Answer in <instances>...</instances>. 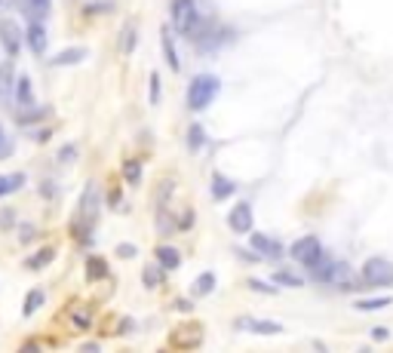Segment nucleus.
Masks as SVG:
<instances>
[{"instance_id": "f257e3e1", "label": "nucleus", "mask_w": 393, "mask_h": 353, "mask_svg": "<svg viewBox=\"0 0 393 353\" xmlns=\"http://www.w3.org/2000/svg\"><path fill=\"white\" fill-rule=\"evenodd\" d=\"M218 89H221V83L215 80L212 74L194 77V80H191V87H188V107H191V111H203V107H209L212 98L218 96Z\"/></svg>"}, {"instance_id": "f03ea898", "label": "nucleus", "mask_w": 393, "mask_h": 353, "mask_svg": "<svg viewBox=\"0 0 393 353\" xmlns=\"http://www.w3.org/2000/svg\"><path fill=\"white\" fill-rule=\"evenodd\" d=\"M172 25L181 31V34L194 37L200 34V19H197V3L194 0H175L172 3Z\"/></svg>"}, {"instance_id": "7ed1b4c3", "label": "nucleus", "mask_w": 393, "mask_h": 353, "mask_svg": "<svg viewBox=\"0 0 393 353\" xmlns=\"http://www.w3.org/2000/svg\"><path fill=\"white\" fill-rule=\"evenodd\" d=\"M363 276L372 286H390L393 283V264L387 258H369L363 267Z\"/></svg>"}, {"instance_id": "20e7f679", "label": "nucleus", "mask_w": 393, "mask_h": 353, "mask_svg": "<svg viewBox=\"0 0 393 353\" xmlns=\"http://www.w3.org/2000/svg\"><path fill=\"white\" fill-rule=\"evenodd\" d=\"M22 40H25V34H22V28L15 25L13 19H0V46H3L6 52L15 59L22 50Z\"/></svg>"}, {"instance_id": "39448f33", "label": "nucleus", "mask_w": 393, "mask_h": 353, "mask_svg": "<svg viewBox=\"0 0 393 353\" xmlns=\"http://www.w3.org/2000/svg\"><path fill=\"white\" fill-rule=\"evenodd\" d=\"M322 255V246L317 236H302V240L292 243V258L302 261V264H313Z\"/></svg>"}, {"instance_id": "423d86ee", "label": "nucleus", "mask_w": 393, "mask_h": 353, "mask_svg": "<svg viewBox=\"0 0 393 353\" xmlns=\"http://www.w3.org/2000/svg\"><path fill=\"white\" fill-rule=\"evenodd\" d=\"M96 218H98V184L89 181L87 190H83V197H80V221H87V225L92 227Z\"/></svg>"}, {"instance_id": "0eeeda50", "label": "nucleus", "mask_w": 393, "mask_h": 353, "mask_svg": "<svg viewBox=\"0 0 393 353\" xmlns=\"http://www.w3.org/2000/svg\"><path fill=\"white\" fill-rule=\"evenodd\" d=\"M228 225L234 234H246V230H252V206L249 203H240L234 206V212H230Z\"/></svg>"}, {"instance_id": "6e6552de", "label": "nucleus", "mask_w": 393, "mask_h": 353, "mask_svg": "<svg viewBox=\"0 0 393 353\" xmlns=\"http://www.w3.org/2000/svg\"><path fill=\"white\" fill-rule=\"evenodd\" d=\"M13 87H15V65L13 61H3L0 65V105H10Z\"/></svg>"}, {"instance_id": "1a4fd4ad", "label": "nucleus", "mask_w": 393, "mask_h": 353, "mask_svg": "<svg viewBox=\"0 0 393 353\" xmlns=\"http://www.w3.org/2000/svg\"><path fill=\"white\" fill-rule=\"evenodd\" d=\"M25 37H28L31 52H34V56H43V52H46V31H43V25H40V19H31Z\"/></svg>"}, {"instance_id": "9d476101", "label": "nucleus", "mask_w": 393, "mask_h": 353, "mask_svg": "<svg viewBox=\"0 0 393 353\" xmlns=\"http://www.w3.org/2000/svg\"><path fill=\"white\" fill-rule=\"evenodd\" d=\"M15 98H13V102H15V111H25V107H34V105H31V80H28V77H15Z\"/></svg>"}, {"instance_id": "9b49d317", "label": "nucleus", "mask_w": 393, "mask_h": 353, "mask_svg": "<svg viewBox=\"0 0 393 353\" xmlns=\"http://www.w3.org/2000/svg\"><path fill=\"white\" fill-rule=\"evenodd\" d=\"M252 246H255L265 258H280V252H283V246L276 240H271V236H265V234H252Z\"/></svg>"}, {"instance_id": "f8f14e48", "label": "nucleus", "mask_w": 393, "mask_h": 353, "mask_svg": "<svg viewBox=\"0 0 393 353\" xmlns=\"http://www.w3.org/2000/svg\"><path fill=\"white\" fill-rule=\"evenodd\" d=\"M157 261H160V267H166V271H175V267L181 264L179 252H175L172 246H160V249H157Z\"/></svg>"}, {"instance_id": "ddd939ff", "label": "nucleus", "mask_w": 393, "mask_h": 353, "mask_svg": "<svg viewBox=\"0 0 393 353\" xmlns=\"http://www.w3.org/2000/svg\"><path fill=\"white\" fill-rule=\"evenodd\" d=\"M52 10V0H25V13L31 19H46Z\"/></svg>"}, {"instance_id": "4468645a", "label": "nucleus", "mask_w": 393, "mask_h": 353, "mask_svg": "<svg viewBox=\"0 0 393 353\" xmlns=\"http://www.w3.org/2000/svg\"><path fill=\"white\" fill-rule=\"evenodd\" d=\"M22 184H25V172L0 175V197H6V194H13V190H19Z\"/></svg>"}, {"instance_id": "2eb2a0df", "label": "nucleus", "mask_w": 393, "mask_h": 353, "mask_svg": "<svg viewBox=\"0 0 393 353\" xmlns=\"http://www.w3.org/2000/svg\"><path fill=\"white\" fill-rule=\"evenodd\" d=\"M107 276V264L98 255H89L87 258V280H105Z\"/></svg>"}, {"instance_id": "dca6fc26", "label": "nucleus", "mask_w": 393, "mask_h": 353, "mask_svg": "<svg viewBox=\"0 0 393 353\" xmlns=\"http://www.w3.org/2000/svg\"><path fill=\"white\" fill-rule=\"evenodd\" d=\"M240 326H249L252 332H258V335H276V332H283L280 329V322H265V320H240Z\"/></svg>"}, {"instance_id": "f3484780", "label": "nucleus", "mask_w": 393, "mask_h": 353, "mask_svg": "<svg viewBox=\"0 0 393 353\" xmlns=\"http://www.w3.org/2000/svg\"><path fill=\"white\" fill-rule=\"evenodd\" d=\"M135 40H138V37H135V25L129 22V25H123V31H120V52H123V56H129V52L135 50Z\"/></svg>"}, {"instance_id": "a211bd4d", "label": "nucleus", "mask_w": 393, "mask_h": 353, "mask_svg": "<svg viewBox=\"0 0 393 353\" xmlns=\"http://www.w3.org/2000/svg\"><path fill=\"white\" fill-rule=\"evenodd\" d=\"M52 258H56V249H52V246H46V249H40L34 258H28V267H31V271H40V267H46Z\"/></svg>"}, {"instance_id": "6ab92c4d", "label": "nucleus", "mask_w": 393, "mask_h": 353, "mask_svg": "<svg viewBox=\"0 0 393 353\" xmlns=\"http://www.w3.org/2000/svg\"><path fill=\"white\" fill-rule=\"evenodd\" d=\"M87 59V50H65L52 59V65H77V61Z\"/></svg>"}, {"instance_id": "aec40b11", "label": "nucleus", "mask_w": 393, "mask_h": 353, "mask_svg": "<svg viewBox=\"0 0 393 353\" xmlns=\"http://www.w3.org/2000/svg\"><path fill=\"white\" fill-rule=\"evenodd\" d=\"M40 307H43V292H40V289H31L28 298H25V307H22V313H25V317H31V313L40 310Z\"/></svg>"}, {"instance_id": "412c9836", "label": "nucleus", "mask_w": 393, "mask_h": 353, "mask_svg": "<svg viewBox=\"0 0 393 353\" xmlns=\"http://www.w3.org/2000/svg\"><path fill=\"white\" fill-rule=\"evenodd\" d=\"M230 194H234V181H228V179H221V175H215V179H212V197L221 200V197H230Z\"/></svg>"}, {"instance_id": "4be33fe9", "label": "nucleus", "mask_w": 393, "mask_h": 353, "mask_svg": "<svg viewBox=\"0 0 393 353\" xmlns=\"http://www.w3.org/2000/svg\"><path fill=\"white\" fill-rule=\"evenodd\" d=\"M163 52H166V65L172 68V71H179V52H175L172 40H169V31H163Z\"/></svg>"}, {"instance_id": "5701e85b", "label": "nucleus", "mask_w": 393, "mask_h": 353, "mask_svg": "<svg viewBox=\"0 0 393 353\" xmlns=\"http://www.w3.org/2000/svg\"><path fill=\"white\" fill-rule=\"evenodd\" d=\"M123 175H126L129 184L142 181V166H138V160H126V163H123Z\"/></svg>"}, {"instance_id": "b1692460", "label": "nucleus", "mask_w": 393, "mask_h": 353, "mask_svg": "<svg viewBox=\"0 0 393 353\" xmlns=\"http://www.w3.org/2000/svg\"><path fill=\"white\" fill-rule=\"evenodd\" d=\"M212 286H215V276H212V273H203V276H200V280L194 283V295H209Z\"/></svg>"}, {"instance_id": "393cba45", "label": "nucleus", "mask_w": 393, "mask_h": 353, "mask_svg": "<svg viewBox=\"0 0 393 353\" xmlns=\"http://www.w3.org/2000/svg\"><path fill=\"white\" fill-rule=\"evenodd\" d=\"M46 114H50L46 107H34V111H19V114H15V120H19V123H34V120L46 117Z\"/></svg>"}, {"instance_id": "a878e982", "label": "nucleus", "mask_w": 393, "mask_h": 353, "mask_svg": "<svg viewBox=\"0 0 393 353\" xmlns=\"http://www.w3.org/2000/svg\"><path fill=\"white\" fill-rule=\"evenodd\" d=\"M390 298H366V301H359L357 307L359 310H381V307H387Z\"/></svg>"}, {"instance_id": "bb28decb", "label": "nucleus", "mask_w": 393, "mask_h": 353, "mask_svg": "<svg viewBox=\"0 0 393 353\" xmlns=\"http://www.w3.org/2000/svg\"><path fill=\"white\" fill-rule=\"evenodd\" d=\"M203 142H206V135H203V126H191V135H188V144L191 148H203Z\"/></svg>"}, {"instance_id": "cd10ccee", "label": "nucleus", "mask_w": 393, "mask_h": 353, "mask_svg": "<svg viewBox=\"0 0 393 353\" xmlns=\"http://www.w3.org/2000/svg\"><path fill=\"white\" fill-rule=\"evenodd\" d=\"M142 280H144V286L154 289V286H160V267H144V273H142Z\"/></svg>"}, {"instance_id": "c85d7f7f", "label": "nucleus", "mask_w": 393, "mask_h": 353, "mask_svg": "<svg viewBox=\"0 0 393 353\" xmlns=\"http://www.w3.org/2000/svg\"><path fill=\"white\" fill-rule=\"evenodd\" d=\"M74 157H77V144H65L59 151V163H74Z\"/></svg>"}, {"instance_id": "c756f323", "label": "nucleus", "mask_w": 393, "mask_h": 353, "mask_svg": "<svg viewBox=\"0 0 393 353\" xmlns=\"http://www.w3.org/2000/svg\"><path fill=\"white\" fill-rule=\"evenodd\" d=\"M13 225H15L13 209H0V227H3V230H13Z\"/></svg>"}, {"instance_id": "7c9ffc66", "label": "nucleus", "mask_w": 393, "mask_h": 353, "mask_svg": "<svg viewBox=\"0 0 393 353\" xmlns=\"http://www.w3.org/2000/svg\"><path fill=\"white\" fill-rule=\"evenodd\" d=\"M274 280H280L283 286H302V280H298V276H292V273H276Z\"/></svg>"}, {"instance_id": "2f4dec72", "label": "nucleus", "mask_w": 393, "mask_h": 353, "mask_svg": "<svg viewBox=\"0 0 393 353\" xmlns=\"http://www.w3.org/2000/svg\"><path fill=\"white\" fill-rule=\"evenodd\" d=\"M117 255H120V258H133V255H135V246H129V243L117 246Z\"/></svg>"}, {"instance_id": "473e14b6", "label": "nucleus", "mask_w": 393, "mask_h": 353, "mask_svg": "<svg viewBox=\"0 0 393 353\" xmlns=\"http://www.w3.org/2000/svg\"><path fill=\"white\" fill-rule=\"evenodd\" d=\"M74 326H77V329H87V326H89V313H83V310L74 313Z\"/></svg>"}, {"instance_id": "72a5a7b5", "label": "nucleus", "mask_w": 393, "mask_h": 353, "mask_svg": "<svg viewBox=\"0 0 393 353\" xmlns=\"http://www.w3.org/2000/svg\"><path fill=\"white\" fill-rule=\"evenodd\" d=\"M160 98V80H157V74L151 77V102H157Z\"/></svg>"}, {"instance_id": "f704fd0d", "label": "nucleus", "mask_w": 393, "mask_h": 353, "mask_svg": "<svg viewBox=\"0 0 393 353\" xmlns=\"http://www.w3.org/2000/svg\"><path fill=\"white\" fill-rule=\"evenodd\" d=\"M31 138H34V142H46V138H50V129H34Z\"/></svg>"}, {"instance_id": "c9c22d12", "label": "nucleus", "mask_w": 393, "mask_h": 353, "mask_svg": "<svg viewBox=\"0 0 393 353\" xmlns=\"http://www.w3.org/2000/svg\"><path fill=\"white\" fill-rule=\"evenodd\" d=\"M31 236H34V227H31V225H25V227H22V243H28Z\"/></svg>"}, {"instance_id": "e433bc0d", "label": "nucleus", "mask_w": 393, "mask_h": 353, "mask_svg": "<svg viewBox=\"0 0 393 353\" xmlns=\"http://www.w3.org/2000/svg\"><path fill=\"white\" fill-rule=\"evenodd\" d=\"M375 338H378V341H384V338H387V329L378 326V329H375Z\"/></svg>"}, {"instance_id": "4c0bfd02", "label": "nucleus", "mask_w": 393, "mask_h": 353, "mask_svg": "<svg viewBox=\"0 0 393 353\" xmlns=\"http://www.w3.org/2000/svg\"><path fill=\"white\" fill-rule=\"evenodd\" d=\"M6 142V138H3V129H0V144H3Z\"/></svg>"}]
</instances>
